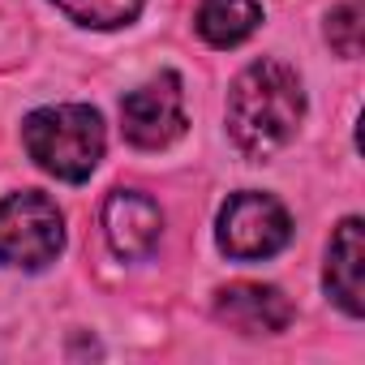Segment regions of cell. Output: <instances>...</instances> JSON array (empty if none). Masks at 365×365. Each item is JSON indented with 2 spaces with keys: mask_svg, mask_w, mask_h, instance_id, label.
<instances>
[{
  "mask_svg": "<svg viewBox=\"0 0 365 365\" xmlns=\"http://www.w3.org/2000/svg\"><path fill=\"white\" fill-rule=\"evenodd\" d=\"M65 245V220L56 202L39 190L9 194L0 202V262L39 271L48 267Z\"/></svg>",
  "mask_w": 365,
  "mask_h": 365,
  "instance_id": "3",
  "label": "cell"
},
{
  "mask_svg": "<svg viewBox=\"0 0 365 365\" xmlns=\"http://www.w3.org/2000/svg\"><path fill=\"white\" fill-rule=\"evenodd\" d=\"M262 26L258 0H202L198 5V35L211 48H237Z\"/></svg>",
  "mask_w": 365,
  "mask_h": 365,
  "instance_id": "9",
  "label": "cell"
},
{
  "mask_svg": "<svg viewBox=\"0 0 365 365\" xmlns=\"http://www.w3.org/2000/svg\"><path fill=\"white\" fill-rule=\"evenodd\" d=\"M56 9L82 26H95V31H112V26H125L138 18L142 0H56Z\"/></svg>",
  "mask_w": 365,
  "mask_h": 365,
  "instance_id": "10",
  "label": "cell"
},
{
  "mask_svg": "<svg viewBox=\"0 0 365 365\" xmlns=\"http://www.w3.org/2000/svg\"><path fill=\"white\" fill-rule=\"evenodd\" d=\"M215 318L241 335H275L292 322V305L271 284H232L215 297Z\"/></svg>",
  "mask_w": 365,
  "mask_h": 365,
  "instance_id": "7",
  "label": "cell"
},
{
  "mask_svg": "<svg viewBox=\"0 0 365 365\" xmlns=\"http://www.w3.org/2000/svg\"><path fill=\"white\" fill-rule=\"evenodd\" d=\"M365 237H361V220H344L331 237V254H327V292L335 297V305L352 318H361L365 309Z\"/></svg>",
  "mask_w": 365,
  "mask_h": 365,
  "instance_id": "8",
  "label": "cell"
},
{
  "mask_svg": "<svg viewBox=\"0 0 365 365\" xmlns=\"http://www.w3.org/2000/svg\"><path fill=\"white\" fill-rule=\"evenodd\" d=\"M305 116V91L284 61H254L228 91V133L250 159L275 155Z\"/></svg>",
  "mask_w": 365,
  "mask_h": 365,
  "instance_id": "1",
  "label": "cell"
},
{
  "mask_svg": "<svg viewBox=\"0 0 365 365\" xmlns=\"http://www.w3.org/2000/svg\"><path fill=\"white\" fill-rule=\"evenodd\" d=\"M22 138H26L31 159L43 172L73 180V185L86 180L103 159V120L95 108H82V103L31 112L22 125Z\"/></svg>",
  "mask_w": 365,
  "mask_h": 365,
  "instance_id": "2",
  "label": "cell"
},
{
  "mask_svg": "<svg viewBox=\"0 0 365 365\" xmlns=\"http://www.w3.org/2000/svg\"><path fill=\"white\" fill-rule=\"evenodd\" d=\"M103 232H108V245L120 254V258H146L155 245H159V232H163V215L150 198L133 194V190H116L108 202H103Z\"/></svg>",
  "mask_w": 365,
  "mask_h": 365,
  "instance_id": "6",
  "label": "cell"
},
{
  "mask_svg": "<svg viewBox=\"0 0 365 365\" xmlns=\"http://www.w3.org/2000/svg\"><path fill=\"white\" fill-rule=\"evenodd\" d=\"M361 35H365V0H339L327 22V39L339 56H361Z\"/></svg>",
  "mask_w": 365,
  "mask_h": 365,
  "instance_id": "11",
  "label": "cell"
},
{
  "mask_svg": "<svg viewBox=\"0 0 365 365\" xmlns=\"http://www.w3.org/2000/svg\"><path fill=\"white\" fill-rule=\"evenodd\" d=\"M292 241L288 211L267 194H232L220 211V250L237 262H258Z\"/></svg>",
  "mask_w": 365,
  "mask_h": 365,
  "instance_id": "4",
  "label": "cell"
},
{
  "mask_svg": "<svg viewBox=\"0 0 365 365\" xmlns=\"http://www.w3.org/2000/svg\"><path fill=\"white\" fill-rule=\"evenodd\" d=\"M125 138L142 150H163L185 133V95H180L176 73H159L155 82L138 86L120 103Z\"/></svg>",
  "mask_w": 365,
  "mask_h": 365,
  "instance_id": "5",
  "label": "cell"
}]
</instances>
